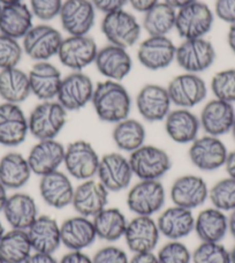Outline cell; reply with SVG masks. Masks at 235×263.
Segmentation results:
<instances>
[{"mask_svg": "<svg viewBox=\"0 0 235 263\" xmlns=\"http://www.w3.org/2000/svg\"><path fill=\"white\" fill-rule=\"evenodd\" d=\"M91 104L98 119L115 125L129 117L131 97L121 82L105 80L95 86Z\"/></svg>", "mask_w": 235, "mask_h": 263, "instance_id": "1", "label": "cell"}, {"mask_svg": "<svg viewBox=\"0 0 235 263\" xmlns=\"http://www.w3.org/2000/svg\"><path fill=\"white\" fill-rule=\"evenodd\" d=\"M67 115L58 101L41 102L28 116L29 134L37 141L57 139L67 123Z\"/></svg>", "mask_w": 235, "mask_h": 263, "instance_id": "2", "label": "cell"}, {"mask_svg": "<svg viewBox=\"0 0 235 263\" xmlns=\"http://www.w3.org/2000/svg\"><path fill=\"white\" fill-rule=\"evenodd\" d=\"M129 163L140 180H161L172 168V158L166 150L157 145L143 144L129 154Z\"/></svg>", "mask_w": 235, "mask_h": 263, "instance_id": "3", "label": "cell"}, {"mask_svg": "<svg viewBox=\"0 0 235 263\" xmlns=\"http://www.w3.org/2000/svg\"><path fill=\"white\" fill-rule=\"evenodd\" d=\"M214 13L205 3L196 2L177 11L175 30L183 40L205 39L213 27Z\"/></svg>", "mask_w": 235, "mask_h": 263, "instance_id": "4", "label": "cell"}, {"mask_svg": "<svg viewBox=\"0 0 235 263\" xmlns=\"http://www.w3.org/2000/svg\"><path fill=\"white\" fill-rule=\"evenodd\" d=\"M101 29L105 39L109 41V44L128 49L139 42L142 26L133 14L125 9H120L104 14Z\"/></svg>", "mask_w": 235, "mask_h": 263, "instance_id": "5", "label": "cell"}, {"mask_svg": "<svg viewBox=\"0 0 235 263\" xmlns=\"http://www.w3.org/2000/svg\"><path fill=\"white\" fill-rule=\"evenodd\" d=\"M100 155L86 140H76L65 147L64 166L66 173L74 179L89 180L97 176Z\"/></svg>", "mask_w": 235, "mask_h": 263, "instance_id": "6", "label": "cell"}, {"mask_svg": "<svg viewBox=\"0 0 235 263\" xmlns=\"http://www.w3.org/2000/svg\"><path fill=\"white\" fill-rule=\"evenodd\" d=\"M64 37L54 27L41 23L32 26L22 39L23 53L35 62H49L58 55Z\"/></svg>", "mask_w": 235, "mask_h": 263, "instance_id": "7", "label": "cell"}, {"mask_svg": "<svg viewBox=\"0 0 235 263\" xmlns=\"http://www.w3.org/2000/svg\"><path fill=\"white\" fill-rule=\"evenodd\" d=\"M166 202V191L161 180H140L127 194L126 203L135 216L158 214Z\"/></svg>", "mask_w": 235, "mask_h": 263, "instance_id": "8", "label": "cell"}, {"mask_svg": "<svg viewBox=\"0 0 235 263\" xmlns=\"http://www.w3.org/2000/svg\"><path fill=\"white\" fill-rule=\"evenodd\" d=\"M217 58L213 44L206 39L183 40L177 46L175 62L186 73L200 74L208 70Z\"/></svg>", "mask_w": 235, "mask_h": 263, "instance_id": "9", "label": "cell"}, {"mask_svg": "<svg viewBox=\"0 0 235 263\" xmlns=\"http://www.w3.org/2000/svg\"><path fill=\"white\" fill-rule=\"evenodd\" d=\"M227 155L228 150L220 138L206 134L192 141L188 149L190 163L204 172H212L223 167Z\"/></svg>", "mask_w": 235, "mask_h": 263, "instance_id": "10", "label": "cell"}, {"mask_svg": "<svg viewBox=\"0 0 235 263\" xmlns=\"http://www.w3.org/2000/svg\"><path fill=\"white\" fill-rule=\"evenodd\" d=\"M173 105L181 109H191L208 96V86L200 74L182 73L173 78L166 87Z\"/></svg>", "mask_w": 235, "mask_h": 263, "instance_id": "11", "label": "cell"}, {"mask_svg": "<svg viewBox=\"0 0 235 263\" xmlns=\"http://www.w3.org/2000/svg\"><path fill=\"white\" fill-rule=\"evenodd\" d=\"M95 84L91 78L82 72H72L63 78L55 101L67 112H75L91 103Z\"/></svg>", "mask_w": 235, "mask_h": 263, "instance_id": "12", "label": "cell"}, {"mask_svg": "<svg viewBox=\"0 0 235 263\" xmlns=\"http://www.w3.org/2000/svg\"><path fill=\"white\" fill-rule=\"evenodd\" d=\"M96 177L110 193H116L128 189L134 173L128 157L121 153H109L101 157Z\"/></svg>", "mask_w": 235, "mask_h": 263, "instance_id": "13", "label": "cell"}, {"mask_svg": "<svg viewBox=\"0 0 235 263\" xmlns=\"http://www.w3.org/2000/svg\"><path fill=\"white\" fill-rule=\"evenodd\" d=\"M95 40L89 35L64 37L57 57L65 67L73 72H82L95 63L98 52Z\"/></svg>", "mask_w": 235, "mask_h": 263, "instance_id": "14", "label": "cell"}, {"mask_svg": "<svg viewBox=\"0 0 235 263\" xmlns=\"http://www.w3.org/2000/svg\"><path fill=\"white\" fill-rule=\"evenodd\" d=\"M59 18L68 36L89 35L96 21V9L90 0H64Z\"/></svg>", "mask_w": 235, "mask_h": 263, "instance_id": "15", "label": "cell"}, {"mask_svg": "<svg viewBox=\"0 0 235 263\" xmlns=\"http://www.w3.org/2000/svg\"><path fill=\"white\" fill-rule=\"evenodd\" d=\"M172 102L166 87L148 83L140 89L136 96V109L148 123L164 121L172 110Z\"/></svg>", "mask_w": 235, "mask_h": 263, "instance_id": "16", "label": "cell"}, {"mask_svg": "<svg viewBox=\"0 0 235 263\" xmlns=\"http://www.w3.org/2000/svg\"><path fill=\"white\" fill-rule=\"evenodd\" d=\"M177 45L168 36H149L138 49L139 63L149 70H162L175 62Z\"/></svg>", "mask_w": 235, "mask_h": 263, "instance_id": "17", "label": "cell"}, {"mask_svg": "<svg viewBox=\"0 0 235 263\" xmlns=\"http://www.w3.org/2000/svg\"><path fill=\"white\" fill-rule=\"evenodd\" d=\"M29 134L28 117L18 104L3 102L0 104V144L17 147Z\"/></svg>", "mask_w": 235, "mask_h": 263, "instance_id": "18", "label": "cell"}, {"mask_svg": "<svg viewBox=\"0 0 235 263\" xmlns=\"http://www.w3.org/2000/svg\"><path fill=\"white\" fill-rule=\"evenodd\" d=\"M209 187L203 178L185 175L177 178L171 186L170 196L173 204L194 210L209 200Z\"/></svg>", "mask_w": 235, "mask_h": 263, "instance_id": "19", "label": "cell"}, {"mask_svg": "<svg viewBox=\"0 0 235 263\" xmlns=\"http://www.w3.org/2000/svg\"><path fill=\"white\" fill-rule=\"evenodd\" d=\"M127 247L134 254L153 252L161 238L157 222L149 216H135L127 224L125 232Z\"/></svg>", "mask_w": 235, "mask_h": 263, "instance_id": "20", "label": "cell"}, {"mask_svg": "<svg viewBox=\"0 0 235 263\" xmlns=\"http://www.w3.org/2000/svg\"><path fill=\"white\" fill-rule=\"evenodd\" d=\"M93 64L106 80L116 82L124 81L133 68V59L127 49L113 44H107L98 50Z\"/></svg>", "mask_w": 235, "mask_h": 263, "instance_id": "21", "label": "cell"}, {"mask_svg": "<svg viewBox=\"0 0 235 263\" xmlns=\"http://www.w3.org/2000/svg\"><path fill=\"white\" fill-rule=\"evenodd\" d=\"M40 195L46 205L53 209H65L72 205L75 187L70 177L60 170L41 177Z\"/></svg>", "mask_w": 235, "mask_h": 263, "instance_id": "22", "label": "cell"}, {"mask_svg": "<svg viewBox=\"0 0 235 263\" xmlns=\"http://www.w3.org/2000/svg\"><path fill=\"white\" fill-rule=\"evenodd\" d=\"M110 192L100 181L89 179L75 187L72 206L77 215L93 218L109 203Z\"/></svg>", "mask_w": 235, "mask_h": 263, "instance_id": "23", "label": "cell"}, {"mask_svg": "<svg viewBox=\"0 0 235 263\" xmlns=\"http://www.w3.org/2000/svg\"><path fill=\"white\" fill-rule=\"evenodd\" d=\"M65 145L55 139L38 140L29 150L27 159L32 175L43 177L64 165Z\"/></svg>", "mask_w": 235, "mask_h": 263, "instance_id": "24", "label": "cell"}, {"mask_svg": "<svg viewBox=\"0 0 235 263\" xmlns=\"http://www.w3.org/2000/svg\"><path fill=\"white\" fill-rule=\"evenodd\" d=\"M199 118L201 129L206 135L220 138L231 133L235 121V109L231 103L213 98L203 106Z\"/></svg>", "mask_w": 235, "mask_h": 263, "instance_id": "25", "label": "cell"}, {"mask_svg": "<svg viewBox=\"0 0 235 263\" xmlns=\"http://www.w3.org/2000/svg\"><path fill=\"white\" fill-rule=\"evenodd\" d=\"M31 95L41 102L57 98L63 75L57 66L50 62H37L28 72Z\"/></svg>", "mask_w": 235, "mask_h": 263, "instance_id": "26", "label": "cell"}, {"mask_svg": "<svg viewBox=\"0 0 235 263\" xmlns=\"http://www.w3.org/2000/svg\"><path fill=\"white\" fill-rule=\"evenodd\" d=\"M2 213L11 229L25 231L30 228V225L40 216L38 206L34 197L23 192H16L8 195Z\"/></svg>", "mask_w": 235, "mask_h": 263, "instance_id": "27", "label": "cell"}, {"mask_svg": "<svg viewBox=\"0 0 235 263\" xmlns=\"http://www.w3.org/2000/svg\"><path fill=\"white\" fill-rule=\"evenodd\" d=\"M156 222L161 236L168 240H181L194 232L195 216L192 210L173 204L159 214Z\"/></svg>", "mask_w": 235, "mask_h": 263, "instance_id": "28", "label": "cell"}, {"mask_svg": "<svg viewBox=\"0 0 235 263\" xmlns=\"http://www.w3.org/2000/svg\"><path fill=\"white\" fill-rule=\"evenodd\" d=\"M61 245L69 251H83L97 239L92 219L77 215L65 219L60 224Z\"/></svg>", "mask_w": 235, "mask_h": 263, "instance_id": "29", "label": "cell"}, {"mask_svg": "<svg viewBox=\"0 0 235 263\" xmlns=\"http://www.w3.org/2000/svg\"><path fill=\"white\" fill-rule=\"evenodd\" d=\"M164 127L168 138L179 144H190L199 138L200 118L189 109L177 107L171 110L164 120Z\"/></svg>", "mask_w": 235, "mask_h": 263, "instance_id": "30", "label": "cell"}, {"mask_svg": "<svg viewBox=\"0 0 235 263\" xmlns=\"http://www.w3.org/2000/svg\"><path fill=\"white\" fill-rule=\"evenodd\" d=\"M27 233L34 252L54 254L61 246L60 224L49 215H40Z\"/></svg>", "mask_w": 235, "mask_h": 263, "instance_id": "31", "label": "cell"}, {"mask_svg": "<svg viewBox=\"0 0 235 263\" xmlns=\"http://www.w3.org/2000/svg\"><path fill=\"white\" fill-rule=\"evenodd\" d=\"M34 15L28 5L23 3L5 5L0 12V34L22 40L34 23Z\"/></svg>", "mask_w": 235, "mask_h": 263, "instance_id": "32", "label": "cell"}, {"mask_svg": "<svg viewBox=\"0 0 235 263\" xmlns=\"http://www.w3.org/2000/svg\"><path fill=\"white\" fill-rule=\"evenodd\" d=\"M194 231L202 242H220L228 232V217L213 206L201 210L195 217Z\"/></svg>", "mask_w": 235, "mask_h": 263, "instance_id": "33", "label": "cell"}, {"mask_svg": "<svg viewBox=\"0 0 235 263\" xmlns=\"http://www.w3.org/2000/svg\"><path fill=\"white\" fill-rule=\"evenodd\" d=\"M31 175L28 159L22 154L11 152L0 158V182L7 190H21L30 180Z\"/></svg>", "mask_w": 235, "mask_h": 263, "instance_id": "34", "label": "cell"}, {"mask_svg": "<svg viewBox=\"0 0 235 263\" xmlns=\"http://www.w3.org/2000/svg\"><path fill=\"white\" fill-rule=\"evenodd\" d=\"M31 95L28 73L18 67L0 70V98L6 103L18 104Z\"/></svg>", "mask_w": 235, "mask_h": 263, "instance_id": "35", "label": "cell"}, {"mask_svg": "<svg viewBox=\"0 0 235 263\" xmlns=\"http://www.w3.org/2000/svg\"><path fill=\"white\" fill-rule=\"evenodd\" d=\"M92 223L97 238L106 242H115L124 238L128 220L120 209L106 206L92 218Z\"/></svg>", "mask_w": 235, "mask_h": 263, "instance_id": "36", "label": "cell"}, {"mask_svg": "<svg viewBox=\"0 0 235 263\" xmlns=\"http://www.w3.org/2000/svg\"><path fill=\"white\" fill-rule=\"evenodd\" d=\"M147 130L141 121L127 118L116 123L112 130V140L115 147L124 153L131 154L145 144Z\"/></svg>", "mask_w": 235, "mask_h": 263, "instance_id": "37", "label": "cell"}, {"mask_svg": "<svg viewBox=\"0 0 235 263\" xmlns=\"http://www.w3.org/2000/svg\"><path fill=\"white\" fill-rule=\"evenodd\" d=\"M32 252L25 230L11 229L0 239V257L5 263H25Z\"/></svg>", "mask_w": 235, "mask_h": 263, "instance_id": "38", "label": "cell"}, {"mask_svg": "<svg viewBox=\"0 0 235 263\" xmlns=\"http://www.w3.org/2000/svg\"><path fill=\"white\" fill-rule=\"evenodd\" d=\"M177 9L159 2L144 13L142 28L149 36H167L175 29Z\"/></svg>", "mask_w": 235, "mask_h": 263, "instance_id": "39", "label": "cell"}, {"mask_svg": "<svg viewBox=\"0 0 235 263\" xmlns=\"http://www.w3.org/2000/svg\"><path fill=\"white\" fill-rule=\"evenodd\" d=\"M209 200L213 208L227 213L235 209V179L231 177L219 180L209 190Z\"/></svg>", "mask_w": 235, "mask_h": 263, "instance_id": "40", "label": "cell"}, {"mask_svg": "<svg viewBox=\"0 0 235 263\" xmlns=\"http://www.w3.org/2000/svg\"><path fill=\"white\" fill-rule=\"evenodd\" d=\"M210 89L217 100L235 103V68H227L216 73L210 82Z\"/></svg>", "mask_w": 235, "mask_h": 263, "instance_id": "41", "label": "cell"}, {"mask_svg": "<svg viewBox=\"0 0 235 263\" xmlns=\"http://www.w3.org/2000/svg\"><path fill=\"white\" fill-rule=\"evenodd\" d=\"M191 262L231 263V254L220 242H201L191 253Z\"/></svg>", "mask_w": 235, "mask_h": 263, "instance_id": "42", "label": "cell"}, {"mask_svg": "<svg viewBox=\"0 0 235 263\" xmlns=\"http://www.w3.org/2000/svg\"><path fill=\"white\" fill-rule=\"evenodd\" d=\"M23 54L18 40L0 34V70L17 67Z\"/></svg>", "mask_w": 235, "mask_h": 263, "instance_id": "43", "label": "cell"}, {"mask_svg": "<svg viewBox=\"0 0 235 263\" xmlns=\"http://www.w3.org/2000/svg\"><path fill=\"white\" fill-rule=\"evenodd\" d=\"M159 263H191V252L181 240H170L157 253Z\"/></svg>", "mask_w": 235, "mask_h": 263, "instance_id": "44", "label": "cell"}, {"mask_svg": "<svg viewBox=\"0 0 235 263\" xmlns=\"http://www.w3.org/2000/svg\"><path fill=\"white\" fill-rule=\"evenodd\" d=\"M64 0H30L29 7L34 17L48 22L59 16Z\"/></svg>", "mask_w": 235, "mask_h": 263, "instance_id": "45", "label": "cell"}, {"mask_svg": "<svg viewBox=\"0 0 235 263\" xmlns=\"http://www.w3.org/2000/svg\"><path fill=\"white\" fill-rule=\"evenodd\" d=\"M92 263H129V257L122 248L107 245L95 253L92 256Z\"/></svg>", "mask_w": 235, "mask_h": 263, "instance_id": "46", "label": "cell"}, {"mask_svg": "<svg viewBox=\"0 0 235 263\" xmlns=\"http://www.w3.org/2000/svg\"><path fill=\"white\" fill-rule=\"evenodd\" d=\"M214 14L228 25L235 23V0H216Z\"/></svg>", "mask_w": 235, "mask_h": 263, "instance_id": "47", "label": "cell"}, {"mask_svg": "<svg viewBox=\"0 0 235 263\" xmlns=\"http://www.w3.org/2000/svg\"><path fill=\"white\" fill-rule=\"evenodd\" d=\"M96 11L104 14L120 11L128 4V0H90Z\"/></svg>", "mask_w": 235, "mask_h": 263, "instance_id": "48", "label": "cell"}, {"mask_svg": "<svg viewBox=\"0 0 235 263\" xmlns=\"http://www.w3.org/2000/svg\"><path fill=\"white\" fill-rule=\"evenodd\" d=\"M59 263H92V257L88 256L83 251H69L61 257Z\"/></svg>", "mask_w": 235, "mask_h": 263, "instance_id": "49", "label": "cell"}, {"mask_svg": "<svg viewBox=\"0 0 235 263\" xmlns=\"http://www.w3.org/2000/svg\"><path fill=\"white\" fill-rule=\"evenodd\" d=\"M25 263H59L53 254H46V253L32 252L31 255L28 257Z\"/></svg>", "mask_w": 235, "mask_h": 263, "instance_id": "50", "label": "cell"}, {"mask_svg": "<svg viewBox=\"0 0 235 263\" xmlns=\"http://www.w3.org/2000/svg\"><path fill=\"white\" fill-rule=\"evenodd\" d=\"M158 3L159 0H128L130 6L140 13L148 12L150 8H152Z\"/></svg>", "mask_w": 235, "mask_h": 263, "instance_id": "51", "label": "cell"}, {"mask_svg": "<svg viewBox=\"0 0 235 263\" xmlns=\"http://www.w3.org/2000/svg\"><path fill=\"white\" fill-rule=\"evenodd\" d=\"M129 263H159L157 255L153 252L148 253H138L134 254L131 259H129Z\"/></svg>", "mask_w": 235, "mask_h": 263, "instance_id": "52", "label": "cell"}, {"mask_svg": "<svg viewBox=\"0 0 235 263\" xmlns=\"http://www.w3.org/2000/svg\"><path fill=\"white\" fill-rule=\"evenodd\" d=\"M224 167L225 170H226L228 177L235 179V150H233V152H228Z\"/></svg>", "mask_w": 235, "mask_h": 263, "instance_id": "53", "label": "cell"}, {"mask_svg": "<svg viewBox=\"0 0 235 263\" xmlns=\"http://www.w3.org/2000/svg\"><path fill=\"white\" fill-rule=\"evenodd\" d=\"M227 44L233 53H235V23L229 25L227 31Z\"/></svg>", "mask_w": 235, "mask_h": 263, "instance_id": "54", "label": "cell"}, {"mask_svg": "<svg viewBox=\"0 0 235 263\" xmlns=\"http://www.w3.org/2000/svg\"><path fill=\"white\" fill-rule=\"evenodd\" d=\"M194 2H196V0H164V3L168 4L173 8H175L177 11H178V9L187 6V5L194 3Z\"/></svg>", "mask_w": 235, "mask_h": 263, "instance_id": "55", "label": "cell"}, {"mask_svg": "<svg viewBox=\"0 0 235 263\" xmlns=\"http://www.w3.org/2000/svg\"><path fill=\"white\" fill-rule=\"evenodd\" d=\"M228 232L235 240V209L228 216Z\"/></svg>", "mask_w": 235, "mask_h": 263, "instance_id": "56", "label": "cell"}, {"mask_svg": "<svg viewBox=\"0 0 235 263\" xmlns=\"http://www.w3.org/2000/svg\"><path fill=\"white\" fill-rule=\"evenodd\" d=\"M7 189L5 187L2 182H0V213H2L3 209H4V205L5 203H6L7 201V197H8V194H7Z\"/></svg>", "mask_w": 235, "mask_h": 263, "instance_id": "57", "label": "cell"}, {"mask_svg": "<svg viewBox=\"0 0 235 263\" xmlns=\"http://www.w3.org/2000/svg\"><path fill=\"white\" fill-rule=\"evenodd\" d=\"M22 3V0H0V4L5 6V5H12V4H17Z\"/></svg>", "mask_w": 235, "mask_h": 263, "instance_id": "58", "label": "cell"}, {"mask_svg": "<svg viewBox=\"0 0 235 263\" xmlns=\"http://www.w3.org/2000/svg\"><path fill=\"white\" fill-rule=\"evenodd\" d=\"M229 254H231V263H235V245L232 250L229 251Z\"/></svg>", "mask_w": 235, "mask_h": 263, "instance_id": "59", "label": "cell"}, {"mask_svg": "<svg viewBox=\"0 0 235 263\" xmlns=\"http://www.w3.org/2000/svg\"><path fill=\"white\" fill-rule=\"evenodd\" d=\"M5 232H6V230H5V228H4V224H3L2 220H0V239L3 238V236L5 234Z\"/></svg>", "mask_w": 235, "mask_h": 263, "instance_id": "60", "label": "cell"}, {"mask_svg": "<svg viewBox=\"0 0 235 263\" xmlns=\"http://www.w3.org/2000/svg\"><path fill=\"white\" fill-rule=\"evenodd\" d=\"M231 133H232L233 138H234V140H235V121H234V125H233V128H232V130H231Z\"/></svg>", "mask_w": 235, "mask_h": 263, "instance_id": "61", "label": "cell"}, {"mask_svg": "<svg viewBox=\"0 0 235 263\" xmlns=\"http://www.w3.org/2000/svg\"><path fill=\"white\" fill-rule=\"evenodd\" d=\"M0 263H5V262L3 261V259H2V257H0Z\"/></svg>", "mask_w": 235, "mask_h": 263, "instance_id": "62", "label": "cell"}, {"mask_svg": "<svg viewBox=\"0 0 235 263\" xmlns=\"http://www.w3.org/2000/svg\"><path fill=\"white\" fill-rule=\"evenodd\" d=\"M2 7H3V5H2V4H0V12H2Z\"/></svg>", "mask_w": 235, "mask_h": 263, "instance_id": "63", "label": "cell"}]
</instances>
